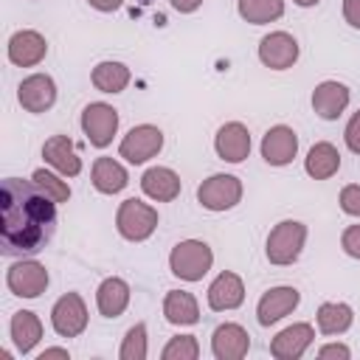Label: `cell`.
<instances>
[{
  "instance_id": "1",
  "label": "cell",
  "mask_w": 360,
  "mask_h": 360,
  "mask_svg": "<svg viewBox=\"0 0 360 360\" xmlns=\"http://www.w3.org/2000/svg\"><path fill=\"white\" fill-rule=\"evenodd\" d=\"M56 205L34 180L6 177L0 186V250L34 256L56 231Z\"/></svg>"
},
{
  "instance_id": "2",
  "label": "cell",
  "mask_w": 360,
  "mask_h": 360,
  "mask_svg": "<svg viewBox=\"0 0 360 360\" xmlns=\"http://www.w3.org/2000/svg\"><path fill=\"white\" fill-rule=\"evenodd\" d=\"M304 242H307V225L298 222V219H284L267 233L264 256H267L270 264L287 267V264L298 262V256L304 250Z\"/></svg>"
},
{
  "instance_id": "3",
  "label": "cell",
  "mask_w": 360,
  "mask_h": 360,
  "mask_svg": "<svg viewBox=\"0 0 360 360\" xmlns=\"http://www.w3.org/2000/svg\"><path fill=\"white\" fill-rule=\"evenodd\" d=\"M214 264V250L202 239H183L169 253V270L183 281H202Z\"/></svg>"
},
{
  "instance_id": "4",
  "label": "cell",
  "mask_w": 360,
  "mask_h": 360,
  "mask_svg": "<svg viewBox=\"0 0 360 360\" xmlns=\"http://www.w3.org/2000/svg\"><path fill=\"white\" fill-rule=\"evenodd\" d=\"M115 228L127 242H143L158 228V208H152L143 200H124L115 211Z\"/></svg>"
},
{
  "instance_id": "5",
  "label": "cell",
  "mask_w": 360,
  "mask_h": 360,
  "mask_svg": "<svg viewBox=\"0 0 360 360\" xmlns=\"http://www.w3.org/2000/svg\"><path fill=\"white\" fill-rule=\"evenodd\" d=\"M242 200V180L236 174H211L197 186V202L205 211H228Z\"/></svg>"
},
{
  "instance_id": "6",
  "label": "cell",
  "mask_w": 360,
  "mask_h": 360,
  "mask_svg": "<svg viewBox=\"0 0 360 360\" xmlns=\"http://www.w3.org/2000/svg\"><path fill=\"white\" fill-rule=\"evenodd\" d=\"M82 129L90 141V146L104 149L112 143L118 132V110L107 101H93L82 110Z\"/></svg>"
},
{
  "instance_id": "7",
  "label": "cell",
  "mask_w": 360,
  "mask_h": 360,
  "mask_svg": "<svg viewBox=\"0 0 360 360\" xmlns=\"http://www.w3.org/2000/svg\"><path fill=\"white\" fill-rule=\"evenodd\" d=\"M160 149H163V132L155 124H138V127H132L121 138V143H118V155L127 163H132V166H141V163L152 160Z\"/></svg>"
},
{
  "instance_id": "8",
  "label": "cell",
  "mask_w": 360,
  "mask_h": 360,
  "mask_svg": "<svg viewBox=\"0 0 360 360\" xmlns=\"http://www.w3.org/2000/svg\"><path fill=\"white\" fill-rule=\"evenodd\" d=\"M51 284L45 264L34 259H20L6 270V287L20 298H39Z\"/></svg>"
},
{
  "instance_id": "9",
  "label": "cell",
  "mask_w": 360,
  "mask_h": 360,
  "mask_svg": "<svg viewBox=\"0 0 360 360\" xmlns=\"http://www.w3.org/2000/svg\"><path fill=\"white\" fill-rule=\"evenodd\" d=\"M51 326L59 338H79L87 329V304L79 292H65L51 307Z\"/></svg>"
},
{
  "instance_id": "10",
  "label": "cell",
  "mask_w": 360,
  "mask_h": 360,
  "mask_svg": "<svg viewBox=\"0 0 360 360\" xmlns=\"http://www.w3.org/2000/svg\"><path fill=\"white\" fill-rule=\"evenodd\" d=\"M298 39L287 31H270L267 37H262L259 42V59L264 68L270 70H287L298 62Z\"/></svg>"
},
{
  "instance_id": "11",
  "label": "cell",
  "mask_w": 360,
  "mask_h": 360,
  "mask_svg": "<svg viewBox=\"0 0 360 360\" xmlns=\"http://www.w3.org/2000/svg\"><path fill=\"white\" fill-rule=\"evenodd\" d=\"M6 53H8V62L17 65V68H34L45 59L48 53V39L34 31V28H20L8 37V45H6Z\"/></svg>"
},
{
  "instance_id": "12",
  "label": "cell",
  "mask_w": 360,
  "mask_h": 360,
  "mask_svg": "<svg viewBox=\"0 0 360 360\" xmlns=\"http://www.w3.org/2000/svg\"><path fill=\"white\" fill-rule=\"evenodd\" d=\"M17 101L28 112H45L56 101V82L48 73H31L17 87Z\"/></svg>"
},
{
  "instance_id": "13",
  "label": "cell",
  "mask_w": 360,
  "mask_h": 360,
  "mask_svg": "<svg viewBox=\"0 0 360 360\" xmlns=\"http://www.w3.org/2000/svg\"><path fill=\"white\" fill-rule=\"evenodd\" d=\"M214 149L225 163H242L250 155V129L239 121H228L214 135Z\"/></svg>"
},
{
  "instance_id": "14",
  "label": "cell",
  "mask_w": 360,
  "mask_h": 360,
  "mask_svg": "<svg viewBox=\"0 0 360 360\" xmlns=\"http://www.w3.org/2000/svg\"><path fill=\"white\" fill-rule=\"evenodd\" d=\"M298 155V135L287 124H276L262 138V158L270 166H287Z\"/></svg>"
},
{
  "instance_id": "15",
  "label": "cell",
  "mask_w": 360,
  "mask_h": 360,
  "mask_svg": "<svg viewBox=\"0 0 360 360\" xmlns=\"http://www.w3.org/2000/svg\"><path fill=\"white\" fill-rule=\"evenodd\" d=\"M250 349V335L242 323H219L211 335V354L217 360H242Z\"/></svg>"
},
{
  "instance_id": "16",
  "label": "cell",
  "mask_w": 360,
  "mask_h": 360,
  "mask_svg": "<svg viewBox=\"0 0 360 360\" xmlns=\"http://www.w3.org/2000/svg\"><path fill=\"white\" fill-rule=\"evenodd\" d=\"M312 340H315L312 323H292V326H284L270 340V354L276 360H298L312 346Z\"/></svg>"
},
{
  "instance_id": "17",
  "label": "cell",
  "mask_w": 360,
  "mask_h": 360,
  "mask_svg": "<svg viewBox=\"0 0 360 360\" xmlns=\"http://www.w3.org/2000/svg\"><path fill=\"white\" fill-rule=\"evenodd\" d=\"M349 98H352V93H349V87H346L343 82L326 79V82H321V84L312 90V110H315L318 118L335 121V118H340L343 110L349 107Z\"/></svg>"
},
{
  "instance_id": "18",
  "label": "cell",
  "mask_w": 360,
  "mask_h": 360,
  "mask_svg": "<svg viewBox=\"0 0 360 360\" xmlns=\"http://www.w3.org/2000/svg\"><path fill=\"white\" fill-rule=\"evenodd\" d=\"M301 304V292L295 287H273L267 290L259 304H256V318L262 326H270L276 321H281L284 315H290L295 307Z\"/></svg>"
},
{
  "instance_id": "19",
  "label": "cell",
  "mask_w": 360,
  "mask_h": 360,
  "mask_svg": "<svg viewBox=\"0 0 360 360\" xmlns=\"http://www.w3.org/2000/svg\"><path fill=\"white\" fill-rule=\"evenodd\" d=\"M180 174L169 166H149L141 174V191L155 202H172L180 197Z\"/></svg>"
},
{
  "instance_id": "20",
  "label": "cell",
  "mask_w": 360,
  "mask_h": 360,
  "mask_svg": "<svg viewBox=\"0 0 360 360\" xmlns=\"http://www.w3.org/2000/svg\"><path fill=\"white\" fill-rule=\"evenodd\" d=\"M208 307L214 312H231L236 309L242 301H245V281L231 273V270H222L211 284H208Z\"/></svg>"
},
{
  "instance_id": "21",
  "label": "cell",
  "mask_w": 360,
  "mask_h": 360,
  "mask_svg": "<svg viewBox=\"0 0 360 360\" xmlns=\"http://www.w3.org/2000/svg\"><path fill=\"white\" fill-rule=\"evenodd\" d=\"M42 158L51 169H56L65 177H76L82 172V158L73 149V141L68 135H51L42 143Z\"/></svg>"
},
{
  "instance_id": "22",
  "label": "cell",
  "mask_w": 360,
  "mask_h": 360,
  "mask_svg": "<svg viewBox=\"0 0 360 360\" xmlns=\"http://www.w3.org/2000/svg\"><path fill=\"white\" fill-rule=\"evenodd\" d=\"M96 307L104 318H118L129 307V284L118 276H110L96 290Z\"/></svg>"
},
{
  "instance_id": "23",
  "label": "cell",
  "mask_w": 360,
  "mask_h": 360,
  "mask_svg": "<svg viewBox=\"0 0 360 360\" xmlns=\"http://www.w3.org/2000/svg\"><path fill=\"white\" fill-rule=\"evenodd\" d=\"M304 169H307V174L312 180H329L340 169V152H338V146L329 143V141L312 143V149L304 158Z\"/></svg>"
},
{
  "instance_id": "24",
  "label": "cell",
  "mask_w": 360,
  "mask_h": 360,
  "mask_svg": "<svg viewBox=\"0 0 360 360\" xmlns=\"http://www.w3.org/2000/svg\"><path fill=\"white\" fill-rule=\"evenodd\" d=\"M163 318L172 326H191L200 321V304L186 290H169L163 298Z\"/></svg>"
},
{
  "instance_id": "25",
  "label": "cell",
  "mask_w": 360,
  "mask_h": 360,
  "mask_svg": "<svg viewBox=\"0 0 360 360\" xmlns=\"http://www.w3.org/2000/svg\"><path fill=\"white\" fill-rule=\"evenodd\" d=\"M90 180H93L96 191H101V194H118V191L127 188L129 174H127V169L118 160H112V158H96L93 160V169H90Z\"/></svg>"
},
{
  "instance_id": "26",
  "label": "cell",
  "mask_w": 360,
  "mask_h": 360,
  "mask_svg": "<svg viewBox=\"0 0 360 360\" xmlns=\"http://www.w3.org/2000/svg\"><path fill=\"white\" fill-rule=\"evenodd\" d=\"M8 329H11V340H14L20 354H28L42 340V321L31 309H17L11 315V326Z\"/></svg>"
},
{
  "instance_id": "27",
  "label": "cell",
  "mask_w": 360,
  "mask_h": 360,
  "mask_svg": "<svg viewBox=\"0 0 360 360\" xmlns=\"http://www.w3.org/2000/svg\"><path fill=\"white\" fill-rule=\"evenodd\" d=\"M315 321H318V332L326 335V338H332V335H343V332L352 326L354 312H352V307L343 304V301H326V304L318 307Z\"/></svg>"
},
{
  "instance_id": "28",
  "label": "cell",
  "mask_w": 360,
  "mask_h": 360,
  "mask_svg": "<svg viewBox=\"0 0 360 360\" xmlns=\"http://www.w3.org/2000/svg\"><path fill=\"white\" fill-rule=\"evenodd\" d=\"M129 79H132L129 68H127L124 62H112V59L98 62V65L93 68V73H90L93 87L101 90V93H121V90L129 84Z\"/></svg>"
},
{
  "instance_id": "29",
  "label": "cell",
  "mask_w": 360,
  "mask_h": 360,
  "mask_svg": "<svg viewBox=\"0 0 360 360\" xmlns=\"http://www.w3.org/2000/svg\"><path fill=\"white\" fill-rule=\"evenodd\" d=\"M236 11L245 22L264 25V22H276L284 14V0H239Z\"/></svg>"
},
{
  "instance_id": "30",
  "label": "cell",
  "mask_w": 360,
  "mask_h": 360,
  "mask_svg": "<svg viewBox=\"0 0 360 360\" xmlns=\"http://www.w3.org/2000/svg\"><path fill=\"white\" fill-rule=\"evenodd\" d=\"M149 354V338H146V323H135L127 329L124 340H121V349H118V357L121 360H146Z\"/></svg>"
},
{
  "instance_id": "31",
  "label": "cell",
  "mask_w": 360,
  "mask_h": 360,
  "mask_svg": "<svg viewBox=\"0 0 360 360\" xmlns=\"http://www.w3.org/2000/svg\"><path fill=\"white\" fill-rule=\"evenodd\" d=\"M65 174H53V172H48V169H37L34 174H31V180L53 200V202H68L70 200V186H68V180H62Z\"/></svg>"
},
{
  "instance_id": "32",
  "label": "cell",
  "mask_w": 360,
  "mask_h": 360,
  "mask_svg": "<svg viewBox=\"0 0 360 360\" xmlns=\"http://www.w3.org/2000/svg\"><path fill=\"white\" fill-rule=\"evenodd\" d=\"M160 357L163 360H197L200 357V343H197L194 335H177L163 346Z\"/></svg>"
},
{
  "instance_id": "33",
  "label": "cell",
  "mask_w": 360,
  "mask_h": 360,
  "mask_svg": "<svg viewBox=\"0 0 360 360\" xmlns=\"http://www.w3.org/2000/svg\"><path fill=\"white\" fill-rule=\"evenodd\" d=\"M340 211L349 214V217H360V186L357 183H349L340 188Z\"/></svg>"
},
{
  "instance_id": "34",
  "label": "cell",
  "mask_w": 360,
  "mask_h": 360,
  "mask_svg": "<svg viewBox=\"0 0 360 360\" xmlns=\"http://www.w3.org/2000/svg\"><path fill=\"white\" fill-rule=\"evenodd\" d=\"M340 248H343L352 259H360V225H349V228L340 233Z\"/></svg>"
},
{
  "instance_id": "35",
  "label": "cell",
  "mask_w": 360,
  "mask_h": 360,
  "mask_svg": "<svg viewBox=\"0 0 360 360\" xmlns=\"http://www.w3.org/2000/svg\"><path fill=\"white\" fill-rule=\"evenodd\" d=\"M343 141H346V146H349L354 155H360V110L349 118V124H346V129H343Z\"/></svg>"
},
{
  "instance_id": "36",
  "label": "cell",
  "mask_w": 360,
  "mask_h": 360,
  "mask_svg": "<svg viewBox=\"0 0 360 360\" xmlns=\"http://www.w3.org/2000/svg\"><path fill=\"white\" fill-rule=\"evenodd\" d=\"M318 357L326 360V357H340V360H349L352 357V349L346 343H326L318 349Z\"/></svg>"
},
{
  "instance_id": "37",
  "label": "cell",
  "mask_w": 360,
  "mask_h": 360,
  "mask_svg": "<svg viewBox=\"0 0 360 360\" xmlns=\"http://www.w3.org/2000/svg\"><path fill=\"white\" fill-rule=\"evenodd\" d=\"M343 20L352 28H360V0H343Z\"/></svg>"
},
{
  "instance_id": "38",
  "label": "cell",
  "mask_w": 360,
  "mask_h": 360,
  "mask_svg": "<svg viewBox=\"0 0 360 360\" xmlns=\"http://www.w3.org/2000/svg\"><path fill=\"white\" fill-rule=\"evenodd\" d=\"M169 3H172V8L180 11V14H191V11H197V8L202 6V0H169Z\"/></svg>"
},
{
  "instance_id": "39",
  "label": "cell",
  "mask_w": 360,
  "mask_h": 360,
  "mask_svg": "<svg viewBox=\"0 0 360 360\" xmlns=\"http://www.w3.org/2000/svg\"><path fill=\"white\" fill-rule=\"evenodd\" d=\"M51 357L70 360V352H68V349H62V346H51V349H45V352H39V354H37V360H51Z\"/></svg>"
},
{
  "instance_id": "40",
  "label": "cell",
  "mask_w": 360,
  "mask_h": 360,
  "mask_svg": "<svg viewBox=\"0 0 360 360\" xmlns=\"http://www.w3.org/2000/svg\"><path fill=\"white\" fill-rule=\"evenodd\" d=\"M96 11H115V8H121L124 6V0H87Z\"/></svg>"
},
{
  "instance_id": "41",
  "label": "cell",
  "mask_w": 360,
  "mask_h": 360,
  "mask_svg": "<svg viewBox=\"0 0 360 360\" xmlns=\"http://www.w3.org/2000/svg\"><path fill=\"white\" fill-rule=\"evenodd\" d=\"M292 3H295V6H301V8H309V6H315L318 0H292Z\"/></svg>"
}]
</instances>
